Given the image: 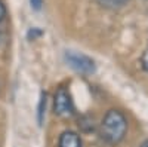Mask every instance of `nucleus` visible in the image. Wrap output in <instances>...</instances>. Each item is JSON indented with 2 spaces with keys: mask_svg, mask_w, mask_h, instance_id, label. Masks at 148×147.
<instances>
[{
  "mask_svg": "<svg viewBox=\"0 0 148 147\" xmlns=\"http://www.w3.org/2000/svg\"><path fill=\"white\" fill-rule=\"evenodd\" d=\"M31 2V6L36 9V10H39L40 8H42V5H43V0H30Z\"/></svg>",
  "mask_w": 148,
  "mask_h": 147,
  "instance_id": "obj_8",
  "label": "nucleus"
},
{
  "mask_svg": "<svg viewBox=\"0 0 148 147\" xmlns=\"http://www.w3.org/2000/svg\"><path fill=\"white\" fill-rule=\"evenodd\" d=\"M5 14H6V9H5V5L0 2V21L5 18Z\"/></svg>",
  "mask_w": 148,
  "mask_h": 147,
  "instance_id": "obj_9",
  "label": "nucleus"
},
{
  "mask_svg": "<svg viewBox=\"0 0 148 147\" xmlns=\"http://www.w3.org/2000/svg\"><path fill=\"white\" fill-rule=\"evenodd\" d=\"M59 147H82V140L76 132L65 131L59 137Z\"/></svg>",
  "mask_w": 148,
  "mask_h": 147,
  "instance_id": "obj_4",
  "label": "nucleus"
},
{
  "mask_svg": "<svg viewBox=\"0 0 148 147\" xmlns=\"http://www.w3.org/2000/svg\"><path fill=\"white\" fill-rule=\"evenodd\" d=\"M43 107H46V95L42 97V101H40V107H39V122L43 120Z\"/></svg>",
  "mask_w": 148,
  "mask_h": 147,
  "instance_id": "obj_6",
  "label": "nucleus"
},
{
  "mask_svg": "<svg viewBox=\"0 0 148 147\" xmlns=\"http://www.w3.org/2000/svg\"><path fill=\"white\" fill-rule=\"evenodd\" d=\"M141 147H148V140H147V141H144V143L141 144Z\"/></svg>",
  "mask_w": 148,
  "mask_h": 147,
  "instance_id": "obj_10",
  "label": "nucleus"
},
{
  "mask_svg": "<svg viewBox=\"0 0 148 147\" xmlns=\"http://www.w3.org/2000/svg\"><path fill=\"white\" fill-rule=\"evenodd\" d=\"M141 63H142V67L145 71H148V49L142 54V58H141Z\"/></svg>",
  "mask_w": 148,
  "mask_h": 147,
  "instance_id": "obj_7",
  "label": "nucleus"
},
{
  "mask_svg": "<svg viewBox=\"0 0 148 147\" xmlns=\"http://www.w3.org/2000/svg\"><path fill=\"white\" fill-rule=\"evenodd\" d=\"M104 8H108V9H117V8H121L127 3V0H98Z\"/></svg>",
  "mask_w": 148,
  "mask_h": 147,
  "instance_id": "obj_5",
  "label": "nucleus"
},
{
  "mask_svg": "<svg viewBox=\"0 0 148 147\" xmlns=\"http://www.w3.org/2000/svg\"><path fill=\"white\" fill-rule=\"evenodd\" d=\"M74 112L71 97L65 88H59L55 94V113L61 117H70Z\"/></svg>",
  "mask_w": 148,
  "mask_h": 147,
  "instance_id": "obj_3",
  "label": "nucleus"
},
{
  "mask_svg": "<svg viewBox=\"0 0 148 147\" xmlns=\"http://www.w3.org/2000/svg\"><path fill=\"white\" fill-rule=\"evenodd\" d=\"M65 59L67 63L79 73H83V75H90V73L95 71V63L93 59L86 57L83 54H77V52H67L65 54Z\"/></svg>",
  "mask_w": 148,
  "mask_h": 147,
  "instance_id": "obj_2",
  "label": "nucleus"
},
{
  "mask_svg": "<svg viewBox=\"0 0 148 147\" xmlns=\"http://www.w3.org/2000/svg\"><path fill=\"white\" fill-rule=\"evenodd\" d=\"M126 131H127V120L125 115L119 110H110L105 115L101 125L102 138L111 144H117L119 141L123 140Z\"/></svg>",
  "mask_w": 148,
  "mask_h": 147,
  "instance_id": "obj_1",
  "label": "nucleus"
}]
</instances>
